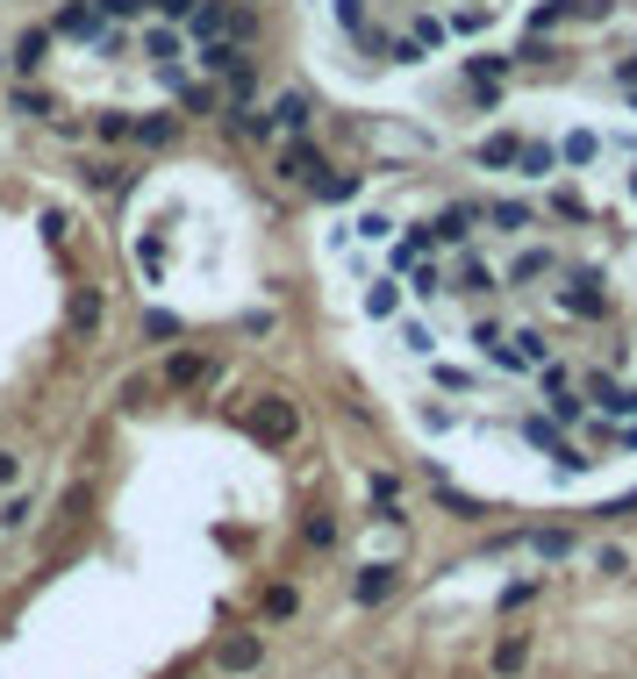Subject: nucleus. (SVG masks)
<instances>
[{"instance_id": "nucleus-9", "label": "nucleus", "mask_w": 637, "mask_h": 679, "mask_svg": "<svg viewBox=\"0 0 637 679\" xmlns=\"http://www.w3.org/2000/svg\"><path fill=\"white\" fill-rule=\"evenodd\" d=\"M208 379H215V365H208L201 351H173L165 357V373H158V387L165 393H193V387H208Z\"/></svg>"}, {"instance_id": "nucleus-35", "label": "nucleus", "mask_w": 637, "mask_h": 679, "mask_svg": "<svg viewBox=\"0 0 637 679\" xmlns=\"http://www.w3.org/2000/svg\"><path fill=\"white\" fill-rule=\"evenodd\" d=\"M395 229H401L395 215H359V222H351V237H359V243H395Z\"/></svg>"}, {"instance_id": "nucleus-36", "label": "nucleus", "mask_w": 637, "mask_h": 679, "mask_svg": "<svg viewBox=\"0 0 637 679\" xmlns=\"http://www.w3.org/2000/svg\"><path fill=\"white\" fill-rule=\"evenodd\" d=\"M401 343H409V357H437L430 323H415V315H401Z\"/></svg>"}, {"instance_id": "nucleus-5", "label": "nucleus", "mask_w": 637, "mask_h": 679, "mask_svg": "<svg viewBox=\"0 0 637 679\" xmlns=\"http://www.w3.org/2000/svg\"><path fill=\"white\" fill-rule=\"evenodd\" d=\"M259 665H265V629H237V637L215 644V672L223 679H243V672H259Z\"/></svg>"}, {"instance_id": "nucleus-57", "label": "nucleus", "mask_w": 637, "mask_h": 679, "mask_svg": "<svg viewBox=\"0 0 637 679\" xmlns=\"http://www.w3.org/2000/svg\"><path fill=\"white\" fill-rule=\"evenodd\" d=\"M616 451H637V429H616Z\"/></svg>"}, {"instance_id": "nucleus-43", "label": "nucleus", "mask_w": 637, "mask_h": 679, "mask_svg": "<svg viewBox=\"0 0 637 679\" xmlns=\"http://www.w3.org/2000/svg\"><path fill=\"white\" fill-rule=\"evenodd\" d=\"M22 479H29V458H22V451H0V493H15Z\"/></svg>"}, {"instance_id": "nucleus-23", "label": "nucleus", "mask_w": 637, "mask_h": 679, "mask_svg": "<svg viewBox=\"0 0 637 679\" xmlns=\"http://www.w3.org/2000/svg\"><path fill=\"white\" fill-rule=\"evenodd\" d=\"M437 508H445V515H459V523H487V515H495V508L480 501V493H459L451 479H437Z\"/></svg>"}, {"instance_id": "nucleus-11", "label": "nucleus", "mask_w": 637, "mask_h": 679, "mask_svg": "<svg viewBox=\"0 0 637 679\" xmlns=\"http://www.w3.org/2000/svg\"><path fill=\"white\" fill-rule=\"evenodd\" d=\"M602 151H609V136L580 122V129H566V136H559V172H587Z\"/></svg>"}, {"instance_id": "nucleus-44", "label": "nucleus", "mask_w": 637, "mask_h": 679, "mask_svg": "<svg viewBox=\"0 0 637 679\" xmlns=\"http://www.w3.org/2000/svg\"><path fill=\"white\" fill-rule=\"evenodd\" d=\"M315 193H323V201H359V193H365V172H351V179H323Z\"/></svg>"}, {"instance_id": "nucleus-31", "label": "nucleus", "mask_w": 637, "mask_h": 679, "mask_svg": "<svg viewBox=\"0 0 637 679\" xmlns=\"http://www.w3.org/2000/svg\"><path fill=\"white\" fill-rule=\"evenodd\" d=\"M545 415H551V423H559V429H580L587 423V401H580V387H566V393H545Z\"/></svg>"}, {"instance_id": "nucleus-25", "label": "nucleus", "mask_w": 637, "mask_h": 679, "mask_svg": "<svg viewBox=\"0 0 637 679\" xmlns=\"http://www.w3.org/2000/svg\"><path fill=\"white\" fill-rule=\"evenodd\" d=\"M223 129L237 136V143H265V136H273V115H265V108H229Z\"/></svg>"}, {"instance_id": "nucleus-4", "label": "nucleus", "mask_w": 637, "mask_h": 679, "mask_svg": "<svg viewBox=\"0 0 637 679\" xmlns=\"http://www.w3.org/2000/svg\"><path fill=\"white\" fill-rule=\"evenodd\" d=\"M530 658H537L530 629H501L495 651H487V679H523V672H530Z\"/></svg>"}, {"instance_id": "nucleus-33", "label": "nucleus", "mask_w": 637, "mask_h": 679, "mask_svg": "<svg viewBox=\"0 0 637 679\" xmlns=\"http://www.w3.org/2000/svg\"><path fill=\"white\" fill-rule=\"evenodd\" d=\"M43 51H51V29H36V36H22L15 43V58H8V65L22 72V79H29V72H43Z\"/></svg>"}, {"instance_id": "nucleus-7", "label": "nucleus", "mask_w": 637, "mask_h": 679, "mask_svg": "<svg viewBox=\"0 0 637 679\" xmlns=\"http://www.w3.org/2000/svg\"><path fill=\"white\" fill-rule=\"evenodd\" d=\"M559 265H566V257L551 251V243H530V251L509 257V272H501V279H509V287H545V279H559Z\"/></svg>"}, {"instance_id": "nucleus-47", "label": "nucleus", "mask_w": 637, "mask_h": 679, "mask_svg": "<svg viewBox=\"0 0 637 679\" xmlns=\"http://www.w3.org/2000/svg\"><path fill=\"white\" fill-rule=\"evenodd\" d=\"M173 93H179V108H187V115H208V101H215V93H208V86H193V79H179Z\"/></svg>"}, {"instance_id": "nucleus-16", "label": "nucleus", "mask_w": 637, "mask_h": 679, "mask_svg": "<svg viewBox=\"0 0 637 679\" xmlns=\"http://www.w3.org/2000/svg\"><path fill=\"white\" fill-rule=\"evenodd\" d=\"M480 215L495 222V229H509V237H530V229H545V215H537L530 201H480Z\"/></svg>"}, {"instance_id": "nucleus-6", "label": "nucleus", "mask_w": 637, "mask_h": 679, "mask_svg": "<svg viewBox=\"0 0 637 679\" xmlns=\"http://www.w3.org/2000/svg\"><path fill=\"white\" fill-rule=\"evenodd\" d=\"M279 179H287V187H323V179H329V165H323V151H315V143H309V136H293V143H287V151H279Z\"/></svg>"}, {"instance_id": "nucleus-46", "label": "nucleus", "mask_w": 637, "mask_h": 679, "mask_svg": "<svg viewBox=\"0 0 637 679\" xmlns=\"http://www.w3.org/2000/svg\"><path fill=\"white\" fill-rule=\"evenodd\" d=\"M516 65H559V43H545V36H530L516 51Z\"/></svg>"}, {"instance_id": "nucleus-40", "label": "nucleus", "mask_w": 637, "mask_h": 679, "mask_svg": "<svg viewBox=\"0 0 637 679\" xmlns=\"http://www.w3.org/2000/svg\"><path fill=\"white\" fill-rule=\"evenodd\" d=\"M229 43H237V51L259 43V15H251V8H229Z\"/></svg>"}, {"instance_id": "nucleus-42", "label": "nucleus", "mask_w": 637, "mask_h": 679, "mask_svg": "<svg viewBox=\"0 0 637 679\" xmlns=\"http://www.w3.org/2000/svg\"><path fill=\"white\" fill-rule=\"evenodd\" d=\"M595 573H602V579H623V573H630V551H623V543H602V551H595Z\"/></svg>"}, {"instance_id": "nucleus-48", "label": "nucleus", "mask_w": 637, "mask_h": 679, "mask_svg": "<svg viewBox=\"0 0 637 679\" xmlns=\"http://www.w3.org/2000/svg\"><path fill=\"white\" fill-rule=\"evenodd\" d=\"M129 122H137V115H101V122H93V136H101V143H129Z\"/></svg>"}, {"instance_id": "nucleus-38", "label": "nucleus", "mask_w": 637, "mask_h": 679, "mask_svg": "<svg viewBox=\"0 0 637 679\" xmlns=\"http://www.w3.org/2000/svg\"><path fill=\"white\" fill-rule=\"evenodd\" d=\"M87 179H93V187H101V193H115V187H129V172H122V165H115V158H87Z\"/></svg>"}, {"instance_id": "nucleus-10", "label": "nucleus", "mask_w": 637, "mask_h": 679, "mask_svg": "<svg viewBox=\"0 0 637 679\" xmlns=\"http://www.w3.org/2000/svg\"><path fill=\"white\" fill-rule=\"evenodd\" d=\"M108 22H101V8L93 0H72V8H58V22H51V36L58 43H93Z\"/></svg>"}, {"instance_id": "nucleus-55", "label": "nucleus", "mask_w": 637, "mask_h": 679, "mask_svg": "<svg viewBox=\"0 0 637 679\" xmlns=\"http://www.w3.org/2000/svg\"><path fill=\"white\" fill-rule=\"evenodd\" d=\"M551 215H566V222H587V201H580V193H559V201H551Z\"/></svg>"}, {"instance_id": "nucleus-19", "label": "nucleus", "mask_w": 637, "mask_h": 679, "mask_svg": "<svg viewBox=\"0 0 637 679\" xmlns=\"http://www.w3.org/2000/svg\"><path fill=\"white\" fill-rule=\"evenodd\" d=\"M445 287H451V293H473V301H487V293H501V287H495V272H487L480 257H459V265L445 272Z\"/></svg>"}, {"instance_id": "nucleus-3", "label": "nucleus", "mask_w": 637, "mask_h": 679, "mask_svg": "<svg viewBox=\"0 0 637 679\" xmlns=\"http://www.w3.org/2000/svg\"><path fill=\"white\" fill-rule=\"evenodd\" d=\"M401 579H409V565L395 558H365L359 573H351V608H379V601L401 594Z\"/></svg>"}, {"instance_id": "nucleus-20", "label": "nucleus", "mask_w": 637, "mask_h": 679, "mask_svg": "<svg viewBox=\"0 0 637 679\" xmlns=\"http://www.w3.org/2000/svg\"><path fill=\"white\" fill-rule=\"evenodd\" d=\"M101 287H79V293H72V301H65V329H72V337H93V329H101Z\"/></svg>"}, {"instance_id": "nucleus-34", "label": "nucleus", "mask_w": 637, "mask_h": 679, "mask_svg": "<svg viewBox=\"0 0 637 679\" xmlns=\"http://www.w3.org/2000/svg\"><path fill=\"white\" fill-rule=\"evenodd\" d=\"M229 108H251V93H259V65H251V58H237V72H229Z\"/></svg>"}, {"instance_id": "nucleus-21", "label": "nucleus", "mask_w": 637, "mask_h": 679, "mask_svg": "<svg viewBox=\"0 0 637 679\" xmlns=\"http://www.w3.org/2000/svg\"><path fill=\"white\" fill-rule=\"evenodd\" d=\"M401 301H409V287H401V279H365V315H373V323H395Z\"/></svg>"}, {"instance_id": "nucleus-30", "label": "nucleus", "mask_w": 637, "mask_h": 679, "mask_svg": "<svg viewBox=\"0 0 637 679\" xmlns=\"http://www.w3.org/2000/svg\"><path fill=\"white\" fill-rule=\"evenodd\" d=\"M509 72H516V58H501V51H480V58H465V79H473V86H501Z\"/></svg>"}, {"instance_id": "nucleus-22", "label": "nucleus", "mask_w": 637, "mask_h": 679, "mask_svg": "<svg viewBox=\"0 0 637 679\" xmlns=\"http://www.w3.org/2000/svg\"><path fill=\"white\" fill-rule=\"evenodd\" d=\"M187 36H201V43H215V36H229V0H193V15H187Z\"/></svg>"}, {"instance_id": "nucleus-14", "label": "nucleus", "mask_w": 637, "mask_h": 679, "mask_svg": "<svg viewBox=\"0 0 637 679\" xmlns=\"http://www.w3.org/2000/svg\"><path fill=\"white\" fill-rule=\"evenodd\" d=\"M480 201H451V208H437V222H430V237L437 243H465V237H473V229H480Z\"/></svg>"}, {"instance_id": "nucleus-54", "label": "nucleus", "mask_w": 637, "mask_h": 679, "mask_svg": "<svg viewBox=\"0 0 637 679\" xmlns=\"http://www.w3.org/2000/svg\"><path fill=\"white\" fill-rule=\"evenodd\" d=\"M595 515H602V523H630V515H637V493H623V501H609V508H595Z\"/></svg>"}, {"instance_id": "nucleus-56", "label": "nucleus", "mask_w": 637, "mask_h": 679, "mask_svg": "<svg viewBox=\"0 0 637 679\" xmlns=\"http://www.w3.org/2000/svg\"><path fill=\"white\" fill-rule=\"evenodd\" d=\"M616 79H623V86H637V51H623V58H616Z\"/></svg>"}, {"instance_id": "nucleus-58", "label": "nucleus", "mask_w": 637, "mask_h": 679, "mask_svg": "<svg viewBox=\"0 0 637 679\" xmlns=\"http://www.w3.org/2000/svg\"><path fill=\"white\" fill-rule=\"evenodd\" d=\"M630 115H637V86H630Z\"/></svg>"}, {"instance_id": "nucleus-50", "label": "nucleus", "mask_w": 637, "mask_h": 679, "mask_svg": "<svg viewBox=\"0 0 637 679\" xmlns=\"http://www.w3.org/2000/svg\"><path fill=\"white\" fill-rule=\"evenodd\" d=\"M151 379H129V387H122V407H129V415H143V407H151Z\"/></svg>"}, {"instance_id": "nucleus-52", "label": "nucleus", "mask_w": 637, "mask_h": 679, "mask_svg": "<svg viewBox=\"0 0 637 679\" xmlns=\"http://www.w3.org/2000/svg\"><path fill=\"white\" fill-rule=\"evenodd\" d=\"M137 257H143V272H165V237H143Z\"/></svg>"}, {"instance_id": "nucleus-49", "label": "nucleus", "mask_w": 637, "mask_h": 679, "mask_svg": "<svg viewBox=\"0 0 637 679\" xmlns=\"http://www.w3.org/2000/svg\"><path fill=\"white\" fill-rule=\"evenodd\" d=\"M143 337H179V315L173 307H151V315H143Z\"/></svg>"}, {"instance_id": "nucleus-15", "label": "nucleus", "mask_w": 637, "mask_h": 679, "mask_svg": "<svg viewBox=\"0 0 637 679\" xmlns=\"http://www.w3.org/2000/svg\"><path fill=\"white\" fill-rule=\"evenodd\" d=\"M301 601H309V594H301L293 579H273V587H265V594H259V623H265V629L293 623V615H301Z\"/></svg>"}, {"instance_id": "nucleus-8", "label": "nucleus", "mask_w": 637, "mask_h": 679, "mask_svg": "<svg viewBox=\"0 0 637 679\" xmlns=\"http://www.w3.org/2000/svg\"><path fill=\"white\" fill-rule=\"evenodd\" d=\"M516 551H530L545 565H566V558H580V529H523Z\"/></svg>"}, {"instance_id": "nucleus-39", "label": "nucleus", "mask_w": 637, "mask_h": 679, "mask_svg": "<svg viewBox=\"0 0 637 679\" xmlns=\"http://www.w3.org/2000/svg\"><path fill=\"white\" fill-rule=\"evenodd\" d=\"M409 36L423 43V51H437V43L451 36V22H445V15H415V22H409Z\"/></svg>"}, {"instance_id": "nucleus-26", "label": "nucleus", "mask_w": 637, "mask_h": 679, "mask_svg": "<svg viewBox=\"0 0 637 679\" xmlns=\"http://www.w3.org/2000/svg\"><path fill=\"white\" fill-rule=\"evenodd\" d=\"M401 272H409V293H415V301H437V293H445V265H437V257H409Z\"/></svg>"}, {"instance_id": "nucleus-45", "label": "nucleus", "mask_w": 637, "mask_h": 679, "mask_svg": "<svg viewBox=\"0 0 637 679\" xmlns=\"http://www.w3.org/2000/svg\"><path fill=\"white\" fill-rule=\"evenodd\" d=\"M8 108H15V115H51V101H43L36 86H15V93H8Z\"/></svg>"}, {"instance_id": "nucleus-28", "label": "nucleus", "mask_w": 637, "mask_h": 679, "mask_svg": "<svg viewBox=\"0 0 637 679\" xmlns=\"http://www.w3.org/2000/svg\"><path fill=\"white\" fill-rule=\"evenodd\" d=\"M36 523V493H8V501H0V537H22V529Z\"/></svg>"}, {"instance_id": "nucleus-29", "label": "nucleus", "mask_w": 637, "mask_h": 679, "mask_svg": "<svg viewBox=\"0 0 637 679\" xmlns=\"http://www.w3.org/2000/svg\"><path fill=\"white\" fill-rule=\"evenodd\" d=\"M237 43H229V36H215V43H201V58H193V65L208 72V79H229V72H237Z\"/></svg>"}, {"instance_id": "nucleus-13", "label": "nucleus", "mask_w": 637, "mask_h": 679, "mask_svg": "<svg viewBox=\"0 0 637 679\" xmlns=\"http://www.w3.org/2000/svg\"><path fill=\"white\" fill-rule=\"evenodd\" d=\"M523 179V187H537V179H551L559 172V143H545V136H523V151H516V165H509Z\"/></svg>"}, {"instance_id": "nucleus-18", "label": "nucleus", "mask_w": 637, "mask_h": 679, "mask_svg": "<svg viewBox=\"0 0 637 679\" xmlns=\"http://www.w3.org/2000/svg\"><path fill=\"white\" fill-rule=\"evenodd\" d=\"M265 115H273V129H287V136H309L315 129V101H309V93H279Z\"/></svg>"}, {"instance_id": "nucleus-37", "label": "nucleus", "mask_w": 637, "mask_h": 679, "mask_svg": "<svg viewBox=\"0 0 637 679\" xmlns=\"http://www.w3.org/2000/svg\"><path fill=\"white\" fill-rule=\"evenodd\" d=\"M93 8H101V22H122V29L151 15V0H93Z\"/></svg>"}, {"instance_id": "nucleus-59", "label": "nucleus", "mask_w": 637, "mask_h": 679, "mask_svg": "<svg viewBox=\"0 0 637 679\" xmlns=\"http://www.w3.org/2000/svg\"><path fill=\"white\" fill-rule=\"evenodd\" d=\"M630 201H637V172H630Z\"/></svg>"}, {"instance_id": "nucleus-51", "label": "nucleus", "mask_w": 637, "mask_h": 679, "mask_svg": "<svg viewBox=\"0 0 637 679\" xmlns=\"http://www.w3.org/2000/svg\"><path fill=\"white\" fill-rule=\"evenodd\" d=\"M437 387L445 393H473V373H465V365H437Z\"/></svg>"}, {"instance_id": "nucleus-2", "label": "nucleus", "mask_w": 637, "mask_h": 679, "mask_svg": "<svg viewBox=\"0 0 637 679\" xmlns=\"http://www.w3.org/2000/svg\"><path fill=\"white\" fill-rule=\"evenodd\" d=\"M551 301H559V315H573V323H609V287H602V272H566V265H559V287H551Z\"/></svg>"}, {"instance_id": "nucleus-17", "label": "nucleus", "mask_w": 637, "mask_h": 679, "mask_svg": "<svg viewBox=\"0 0 637 679\" xmlns=\"http://www.w3.org/2000/svg\"><path fill=\"white\" fill-rule=\"evenodd\" d=\"M179 129H187V115H137V122H129V143L165 151V143H179Z\"/></svg>"}, {"instance_id": "nucleus-1", "label": "nucleus", "mask_w": 637, "mask_h": 679, "mask_svg": "<svg viewBox=\"0 0 637 679\" xmlns=\"http://www.w3.org/2000/svg\"><path fill=\"white\" fill-rule=\"evenodd\" d=\"M243 437L259 443V451H293V437H301V401L259 393V401L243 407Z\"/></svg>"}, {"instance_id": "nucleus-27", "label": "nucleus", "mask_w": 637, "mask_h": 679, "mask_svg": "<svg viewBox=\"0 0 637 679\" xmlns=\"http://www.w3.org/2000/svg\"><path fill=\"white\" fill-rule=\"evenodd\" d=\"M337 537H345V529H337V515H329V508L301 515V543H309V551H337Z\"/></svg>"}, {"instance_id": "nucleus-24", "label": "nucleus", "mask_w": 637, "mask_h": 679, "mask_svg": "<svg viewBox=\"0 0 637 679\" xmlns=\"http://www.w3.org/2000/svg\"><path fill=\"white\" fill-rule=\"evenodd\" d=\"M530 601H545V573H516L509 587L495 594V608L501 615H516V608H530Z\"/></svg>"}, {"instance_id": "nucleus-53", "label": "nucleus", "mask_w": 637, "mask_h": 679, "mask_svg": "<svg viewBox=\"0 0 637 679\" xmlns=\"http://www.w3.org/2000/svg\"><path fill=\"white\" fill-rule=\"evenodd\" d=\"M151 15H165V22H173V29H179V22L193 15V0H151Z\"/></svg>"}, {"instance_id": "nucleus-32", "label": "nucleus", "mask_w": 637, "mask_h": 679, "mask_svg": "<svg viewBox=\"0 0 637 679\" xmlns=\"http://www.w3.org/2000/svg\"><path fill=\"white\" fill-rule=\"evenodd\" d=\"M487 22H501V0H473V8H451V29H459V36H480Z\"/></svg>"}, {"instance_id": "nucleus-41", "label": "nucleus", "mask_w": 637, "mask_h": 679, "mask_svg": "<svg viewBox=\"0 0 637 679\" xmlns=\"http://www.w3.org/2000/svg\"><path fill=\"white\" fill-rule=\"evenodd\" d=\"M415 415H423V429H430V437H445V429H459V407H445V401H423Z\"/></svg>"}, {"instance_id": "nucleus-12", "label": "nucleus", "mask_w": 637, "mask_h": 679, "mask_svg": "<svg viewBox=\"0 0 637 679\" xmlns=\"http://www.w3.org/2000/svg\"><path fill=\"white\" fill-rule=\"evenodd\" d=\"M516 151H523V129H495V136H480L465 158H473L480 172H509V165H516Z\"/></svg>"}]
</instances>
